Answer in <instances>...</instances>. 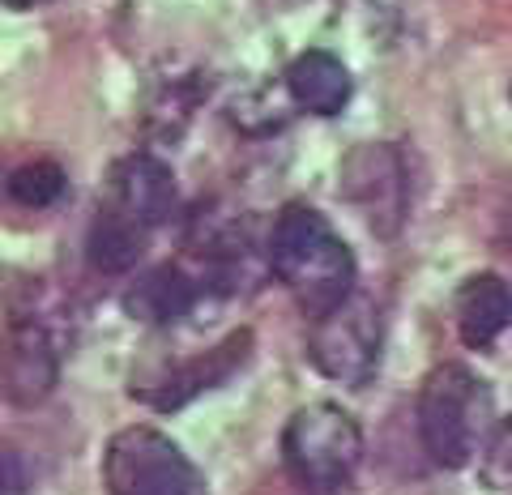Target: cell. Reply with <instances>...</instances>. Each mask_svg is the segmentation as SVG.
<instances>
[{
  "instance_id": "obj_1",
  "label": "cell",
  "mask_w": 512,
  "mask_h": 495,
  "mask_svg": "<svg viewBox=\"0 0 512 495\" xmlns=\"http://www.w3.org/2000/svg\"><path fill=\"white\" fill-rule=\"evenodd\" d=\"M265 261L274 278L291 291V299L303 308V316H320L355 291V257L346 239L329 227V218L312 205H286L274 218L265 244Z\"/></svg>"
},
{
  "instance_id": "obj_2",
  "label": "cell",
  "mask_w": 512,
  "mask_h": 495,
  "mask_svg": "<svg viewBox=\"0 0 512 495\" xmlns=\"http://www.w3.org/2000/svg\"><path fill=\"white\" fill-rule=\"evenodd\" d=\"M491 427V389L470 367L440 363L419 393V436L427 457L444 470H461L478 453Z\"/></svg>"
},
{
  "instance_id": "obj_3",
  "label": "cell",
  "mask_w": 512,
  "mask_h": 495,
  "mask_svg": "<svg viewBox=\"0 0 512 495\" xmlns=\"http://www.w3.org/2000/svg\"><path fill=\"white\" fill-rule=\"evenodd\" d=\"M282 461L308 495H342L363 461V431L355 414L333 402L295 410L282 431Z\"/></svg>"
},
{
  "instance_id": "obj_4",
  "label": "cell",
  "mask_w": 512,
  "mask_h": 495,
  "mask_svg": "<svg viewBox=\"0 0 512 495\" xmlns=\"http://www.w3.org/2000/svg\"><path fill=\"white\" fill-rule=\"evenodd\" d=\"M380 342H384L380 308L367 295L350 291L338 308L312 316L308 359L320 376L350 389H363L380 367Z\"/></svg>"
},
{
  "instance_id": "obj_5",
  "label": "cell",
  "mask_w": 512,
  "mask_h": 495,
  "mask_svg": "<svg viewBox=\"0 0 512 495\" xmlns=\"http://www.w3.org/2000/svg\"><path fill=\"white\" fill-rule=\"evenodd\" d=\"M103 483L111 495H197V470L158 427H124L107 440Z\"/></svg>"
},
{
  "instance_id": "obj_6",
  "label": "cell",
  "mask_w": 512,
  "mask_h": 495,
  "mask_svg": "<svg viewBox=\"0 0 512 495\" xmlns=\"http://www.w3.org/2000/svg\"><path fill=\"white\" fill-rule=\"evenodd\" d=\"M346 197L359 205L376 235H393L406 218V167L393 146H359L342 167Z\"/></svg>"
},
{
  "instance_id": "obj_7",
  "label": "cell",
  "mask_w": 512,
  "mask_h": 495,
  "mask_svg": "<svg viewBox=\"0 0 512 495\" xmlns=\"http://www.w3.org/2000/svg\"><path fill=\"white\" fill-rule=\"evenodd\" d=\"M111 210H120L124 218L141 222V227H158L175 214V180L171 171L158 163L150 154H133L116 163L111 171V197H107Z\"/></svg>"
},
{
  "instance_id": "obj_8",
  "label": "cell",
  "mask_w": 512,
  "mask_h": 495,
  "mask_svg": "<svg viewBox=\"0 0 512 495\" xmlns=\"http://www.w3.org/2000/svg\"><path fill=\"white\" fill-rule=\"evenodd\" d=\"M56 372H60V355H56L52 333L39 321H26L13 329L9 350L0 359V380H5L9 402H18V406L43 402L56 385Z\"/></svg>"
},
{
  "instance_id": "obj_9",
  "label": "cell",
  "mask_w": 512,
  "mask_h": 495,
  "mask_svg": "<svg viewBox=\"0 0 512 495\" xmlns=\"http://www.w3.org/2000/svg\"><path fill=\"white\" fill-rule=\"evenodd\" d=\"M248 350H252V333H248V329H239V333H231V338L222 342V346L205 350V355H197L192 363H184V367H175V372H167L154 389H141V397H146L150 406H158V410H180V406L192 402L197 393L222 385V380H227L235 367H244Z\"/></svg>"
},
{
  "instance_id": "obj_10",
  "label": "cell",
  "mask_w": 512,
  "mask_h": 495,
  "mask_svg": "<svg viewBox=\"0 0 512 495\" xmlns=\"http://www.w3.org/2000/svg\"><path fill=\"white\" fill-rule=\"evenodd\" d=\"M286 94L299 111H312V116H338V111L350 103L355 94V77L342 65L333 52L325 47H312L291 60L286 69Z\"/></svg>"
},
{
  "instance_id": "obj_11",
  "label": "cell",
  "mask_w": 512,
  "mask_h": 495,
  "mask_svg": "<svg viewBox=\"0 0 512 495\" xmlns=\"http://www.w3.org/2000/svg\"><path fill=\"white\" fill-rule=\"evenodd\" d=\"M453 321L461 342L474 350H487L512 325V291L500 274H474L457 286Z\"/></svg>"
},
{
  "instance_id": "obj_12",
  "label": "cell",
  "mask_w": 512,
  "mask_h": 495,
  "mask_svg": "<svg viewBox=\"0 0 512 495\" xmlns=\"http://www.w3.org/2000/svg\"><path fill=\"white\" fill-rule=\"evenodd\" d=\"M197 299H201V286L180 265H158L141 282H133V291L124 295V308L146 325H171L188 316Z\"/></svg>"
},
{
  "instance_id": "obj_13",
  "label": "cell",
  "mask_w": 512,
  "mask_h": 495,
  "mask_svg": "<svg viewBox=\"0 0 512 495\" xmlns=\"http://www.w3.org/2000/svg\"><path fill=\"white\" fill-rule=\"evenodd\" d=\"M141 252H146V227L133 218H124L120 210L103 205L99 218L90 227V239H86V257L99 274H128Z\"/></svg>"
},
{
  "instance_id": "obj_14",
  "label": "cell",
  "mask_w": 512,
  "mask_h": 495,
  "mask_svg": "<svg viewBox=\"0 0 512 495\" xmlns=\"http://www.w3.org/2000/svg\"><path fill=\"white\" fill-rule=\"evenodd\" d=\"M9 197L26 210H47L64 197V171L56 163H26L9 175Z\"/></svg>"
},
{
  "instance_id": "obj_15",
  "label": "cell",
  "mask_w": 512,
  "mask_h": 495,
  "mask_svg": "<svg viewBox=\"0 0 512 495\" xmlns=\"http://www.w3.org/2000/svg\"><path fill=\"white\" fill-rule=\"evenodd\" d=\"M478 478L491 487V491H512V414L495 423L491 436L478 444Z\"/></svg>"
},
{
  "instance_id": "obj_16",
  "label": "cell",
  "mask_w": 512,
  "mask_h": 495,
  "mask_svg": "<svg viewBox=\"0 0 512 495\" xmlns=\"http://www.w3.org/2000/svg\"><path fill=\"white\" fill-rule=\"evenodd\" d=\"M18 483H22V470L13 453H0V495H18Z\"/></svg>"
},
{
  "instance_id": "obj_17",
  "label": "cell",
  "mask_w": 512,
  "mask_h": 495,
  "mask_svg": "<svg viewBox=\"0 0 512 495\" xmlns=\"http://www.w3.org/2000/svg\"><path fill=\"white\" fill-rule=\"evenodd\" d=\"M0 5H9V9H35V5H47V0H0Z\"/></svg>"
}]
</instances>
